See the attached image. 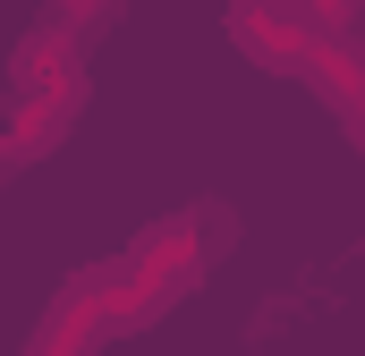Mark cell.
Instances as JSON below:
<instances>
[{
	"mask_svg": "<svg viewBox=\"0 0 365 356\" xmlns=\"http://www.w3.org/2000/svg\"><path fill=\"white\" fill-rule=\"evenodd\" d=\"M230 43L255 60V68H306V43L314 26L297 17V0H230Z\"/></svg>",
	"mask_w": 365,
	"mask_h": 356,
	"instance_id": "6da1fadb",
	"label": "cell"
},
{
	"mask_svg": "<svg viewBox=\"0 0 365 356\" xmlns=\"http://www.w3.org/2000/svg\"><path fill=\"white\" fill-rule=\"evenodd\" d=\"M9 77H17V93H60V102H86V43H77V26H34V34L17 43Z\"/></svg>",
	"mask_w": 365,
	"mask_h": 356,
	"instance_id": "7a4b0ae2",
	"label": "cell"
},
{
	"mask_svg": "<svg viewBox=\"0 0 365 356\" xmlns=\"http://www.w3.org/2000/svg\"><path fill=\"white\" fill-rule=\"evenodd\" d=\"M77 110H86V102H60V93H17V102H9V119H0V170L43 162V153L77 127Z\"/></svg>",
	"mask_w": 365,
	"mask_h": 356,
	"instance_id": "3957f363",
	"label": "cell"
},
{
	"mask_svg": "<svg viewBox=\"0 0 365 356\" xmlns=\"http://www.w3.org/2000/svg\"><path fill=\"white\" fill-rule=\"evenodd\" d=\"M102 331H110V323L86 305V288H68V297L43 314V331L26 340V356H93V348H102Z\"/></svg>",
	"mask_w": 365,
	"mask_h": 356,
	"instance_id": "277c9868",
	"label": "cell"
},
{
	"mask_svg": "<svg viewBox=\"0 0 365 356\" xmlns=\"http://www.w3.org/2000/svg\"><path fill=\"white\" fill-rule=\"evenodd\" d=\"M297 17H306L314 34H340V43H349L365 26V0H297Z\"/></svg>",
	"mask_w": 365,
	"mask_h": 356,
	"instance_id": "5b68a950",
	"label": "cell"
},
{
	"mask_svg": "<svg viewBox=\"0 0 365 356\" xmlns=\"http://www.w3.org/2000/svg\"><path fill=\"white\" fill-rule=\"evenodd\" d=\"M60 9V26H77V34H102L110 17H119V0H51Z\"/></svg>",
	"mask_w": 365,
	"mask_h": 356,
	"instance_id": "8992f818",
	"label": "cell"
}]
</instances>
